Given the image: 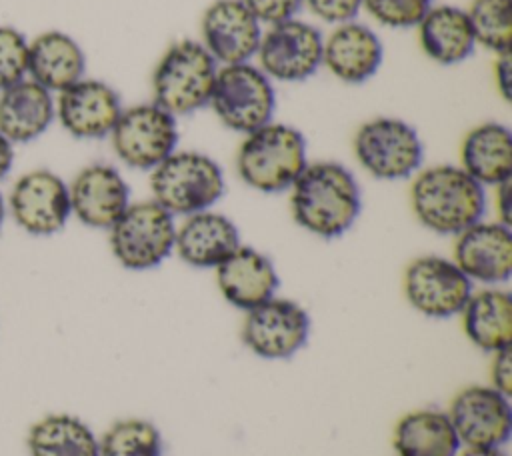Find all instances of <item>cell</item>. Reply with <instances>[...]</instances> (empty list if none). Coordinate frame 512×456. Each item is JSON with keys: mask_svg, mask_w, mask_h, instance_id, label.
<instances>
[{"mask_svg": "<svg viewBox=\"0 0 512 456\" xmlns=\"http://www.w3.org/2000/svg\"><path fill=\"white\" fill-rule=\"evenodd\" d=\"M434 0H362V8L382 26L416 28Z\"/></svg>", "mask_w": 512, "mask_h": 456, "instance_id": "obj_32", "label": "cell"}, {"mask_svg": "<svg viewBox=\"0 0 512 456\" xmlns=\"http://www.w3.org/2000/svg\"><path fill=\"white\" fill-rule=\"evenodd\" d=\"M56 118L54 94L30 78L0 92V132L12 144L42 136Z\"/></svg>", "mask_w": 512, "mask_h": 456, "instance_id": "obj_23", "label": "cell"}, {"mask_svg": "<svg viewBox=\"0 0 512 456\" xmlns=\"http://www.w3.org/2000/svg\"><path fill=\"white\" fill-rule=\"evenodd\" d=\"M490 386L500 390L502 394H512V350L502 348L498 352H492L490 362Z\"/></svg>", "mask_w": 512, "mask_h": 456, "instance_id": "obj_35", "label": "cell"}, {"mask_svg": "<svg viewBox=\"0 0 512 456\" xmlns=\"http://www.w3.org/2000/svg\"><path fill=\"white\" fill-rule=\"evenodd\" d=\"M496 188V212H498V222L510 226V180L494 186Z\"/></svg>", "mask_w": 512, "mask_h": 456, "instance_id": "obj_37", "label": "cell"}, {"mask_svg": "<svg viewBox=\"0 0 512 456\" xmlns=\"http://www.w3.org/2000/svg\"><path fill=\"white\" fill-rule=\"evenodd\" d=\"M86 54L62 30H46L28 40V78L58 94L84 78Z\"/></svg>", "mask_w": 512, "mask_h": 456, "instance_id": "obj_22", "label": "cell"}, {"mask_svg": "<svg viewBox=\"0 0 512 456\" xmlns=\"http://www.w3.org/2000/svg\"><path fill=\"white\" fill-rule=\"evenodd\" d=\"M398 456H458L460 440L444 410L418 408L406 412L394 426Z\"/></svg>", "mask_w": 512, "mask_h": 456, "instance_id": "obj_27", "label": "cell"}, {"mask_svg": "<svg viewBox=\"0 0 512 456\" xmlns=\"http://www.w3.org/2000/svg\"><path fill=\"white\" fill-rule=\"evenodd\" d=\"M176 240L174 216L158 202H130L122 216L108 228L114 258L126 270H152L172 252Z\"/></svg>", "mask_w": 512, "mask_h": 456, "instance_id": "obj_7", "label": "cell"}, {"mask_svg": "<svg viewBox=\"0 0 512 456\" xmlns=\"http://www.w3.org/2000/svg\"><path fill=\"white\" fill-rule=\"evenodd\" d=\"M288 192L294 222L324 240L344 236L362 210L356 176L334 160L308 162Z\"/></svg>", "mask_w": 512, "mask_h": 456, "instance_id": "obj_1", "label": "cell"}, {"mask_svg": "<svg viewBox=\"0 0 512 456\" xmlns=\"http://www.w3.org/2000/svg\"><path fill=\"white\" fill-rule=\"evenodd\" d=\"M410 206L430 232L456 236L484 218L486 190L460 166L436 164L412 176Z\"/></svg>", "mask_w": 512, "mask_h": 456, "instance_id": "obj_2", "label": "cell"}, {"mask_svg": "<svg viewBox=\"0 0 512 456\" xmlns=\"http://www.w3.org/2000/svg\"><path fill=\"white\" fill-rule=\"evenodd\" d=\"M176 116L158 104H134L124 108L110 132L114 154L134 170H154L178 146Z\"/></svg>", "mask_w": 512, "mask_h": 456, "instance_id": "obj_9", "label": "cell"}, {"mask_svg": "<svg viewBox=\"0 0 512 456\" xmlns=\"http://www.w3.org/2000/svg\"><path fill=\"white\" fill-rule=\"evenodd\" d=\"M14 162V144L0 132V180L10 172Z\"/></svg>", "mask_w": 512, "mask_h": 456, "instance_id": "obj_38", "label": "cell"}, {"mask_svg": "<svg viewBox=\"0 0 512 456\" xmlns=\"http://www.w3.org/2000/svg\"><path fill=\"white\" fill-rule=\"evenodd\" d=\"M238 226L222 212L202 210L176 226L174 252L192 268H216L240 246Z\"/></svg>", "mask_w": 512, "mask_h": 456, "instance_id": "obj_21", "label": "cell"}, {"mask_svg": "<svg viewBox=\"0 0 512 456\" xmlns=\"http://www.w3.org/2000/svg\"><path fill=\"white\" fill-rule=\"evenodd\" d=\"M28 78V38L14 26L0 24V92Z\"/></svg>", "mask_w": 512, "mask_h": 456, "instance_id": "obj_31", "label": "cell"}, {"mask_svg": "<svg viewBox=\"0 0 512 456\" xmlns=\"http://www.w3.org/2000/svg\"><path fill=\"white\" fill-rule=\"evenodd\" d=\"M476 44L494 54L510 52L512 0H472L466 10Z\"/></svg>", "mask_w": 512, "mask_h": 456, "instance_id": "obj_30", "label": "cell"}, {"mask_svg": "<svg viewBox=\"0 0 512 456\" xmlns=\"http://www.w3.org/2000/svg\"><path fill=\"white\" fill-rule=\"evenodd\" d=\"M460 168L476 182L498 186L512 178V132L500 122L470 128L460 144Z\"/></svg>", "mask_w": 512, "mask_h": 456, "instance_id": "obj_25", "label": "cell"}, {"mask_svg": "<svg viewBox=\"0 0 512 456\" xmlns=\"http://www.w3.org/2000/svg\"><path fill=\"white\" fill-rule=\"evenodd\" d=\"M262 32V22L242 0H214L200 20V44L218 66L252 62Z\"/></svg>", "mask_w": 512, "mask_h": 456, "instance_id": "obj_16", "label": "cell"}, {"mask_svg": "<svg viewBox=\"0 0 512 456\" xmlns=\"http://www.w3.org/2000/svg\"><path fill=\"white\" fill-rule=\"evenodd\" d=\"M218 68L196 40L170 44L152 72V102L176 118L206 108Z\"/></svg>", "mask_w": 512, "mask_h": 456, "instance_id": "obj_4", "label": "cell"}, {"mask_svg": "<svg viewBox=\"0 0 512 456\" xmlns=\"http://www.w3.org/2000/svg\"><path fill=\"white\" fill-rule=\"evenodd\" d=\"M422 52L440 66H456L474 52L476 38L464 8L432 6L416 24Z\"/></svg>", "mask_w": 512, "mask_h": 456, "instance_id": "obj_24", "label": "cell"}, {"mask_svg": "<svg viewBox=\"0 0 512 456\" xmlns=\"http://www.w3.org/2000/svg\"><path fill=\"white\" fill-rule=\"evenodd\" d=\"M356 162L376 180L412 178L424 160L416 128L400 118L378 116L358 126L352 138Z\"/></svg>", "mask_w": 512, "mask_h": 456, "instance_id": "obj_8", "label": "cell"}, {"mask_svg": "<svg viewBox=\"0 0 512 456\" xmlns=\"http://www.w3.org/2000/svg\"><path fill=\"white\" fill-rule=\"evenodd\" d=\"M28 456H98V436L78 416L52 412L26 432Z\"/></svg>", "mask_w": 512, "mask_h": 456, "instance_id": "obj_28", "label": "cell"}, {"mask_svg": "<svg viewBox=\"0 0 512 456\" xmlns=\"http://www.w3.org/2000/svg\"><path fill=\"white\" fill-rule=\"evenodd\" d=\"M322 32L300 18L268 26L256 52L258 68L274 82H304L322 66Z\"/></svg>", "mask_w": 512, "mask_h": 456, "instance_id": "obj_10", "label": "cell"}, {"mask_svg": "<svg viewBox=\"0 0 512 456\" xmlns=\"http://www.w3.org/2000/svg\"><path fill=\"white\" fill-rule=\"evenodd\" d=\"M446 414L466 448H502L512 432L510 396L490 384H472L456 392Z\"/></svg>", "mask_w": 512, "mask_h": 456, "instance_id": "obj_14", "label": "cell"}, {"mask_svg": "<svg viewBox=\"0 0 512 456\" xmlns=\"http://www.w3.org/2000/svg\"><path fill=\"white\" fill-rule=\"evenodd\" d=\"M6 212L26 234L54 236L72 216L68 182L48 168L28 170L14 180Z\"/></svg>", "mask_w": 512, "mask_h": 456, "instance_id": "obj_11", "label": "cell"}, {"mask_svg": "<svg viewBox=\"0 0 512 456\" xmlns=\"http://www.w3.org/2000/svg\"><path fill=\"white\" fill-rule=\"evenodd\" d=\"M402 290L408 304L428 318L458 316L474 292L456 262L438 254L414 258L404 270Z\"/></svg>", "mask_w": 512, "mask_h": 456, "instance_id": "obj_12", "label": "cell"}, {"mask_svg": "<svg viewBox=\"0 0 512 456\" xmlns=\"http://www.w3.org/2000/svg\"><path fill=\"white\" fill-rule=\"evenodd\" d=\"M384 62L380 36L362 22H344L324 36L322 66L344 84H364Z\"/></svg>", "mask_w": 512, "mask_h": 456, "instance_id": "obj_19", "label": "cell"}, {"mask_svg": "<svg viewBox=\"0 0 512 456\" xmlns=\"http://www.w3.org/2000/svg\"><path fill=\"white\" fill-rule=\"evenodd\" d=\"M208 106L222 126L246 136L274 120V82L252 62L220 66Z\"/></svg>", "mask_w": 512, "mask_h": 456, "instance_id": "obj_6", "label": "cell"}, {"mask_svg": "<svg viewBox=\"0 0 512 456\" xmlns=\"http://www.w3.org/2000/svg\"><path fill=\"white\" fill-rule=\"evenodd\" d=\"M466 338L484 352H498L512 344V296L498 286L472 292L462 312Z\"/></svg>", "mask_w": 512, "mask_h": 456, "instance_id": "obj_26", "label": "cell"}, {"mask_svg": "<svg viewBox=\"0 0 512 456\" xmlns=\"http://www.w3.org/2000/svg\"><path fill=\"white\" fill-rule=\"evenodd\" d=\"M150 172L152 200L174 218L210 210L226 192L220 164L204 152L176 150Z\"/></svg>", "mask_w": 512, "mask_h": 456, "instance_id": "obj_5", "label": "cell"}, {"mask_svg": "<svg viewBox=\"0 0 512 456\" xmlns=\"http://www.w3.org/2000/svg\"><path fill=\"white\" fill-rule=\"evenodd\" d=\"M458 456H508L502 448H466Z\"/></svg>", "mask_w": 512, "mask_h": 456, "instance_id": "obj_39", "label": "cell"}, {"mask_svg": "<svg viewBox=\"0 0 512 456\" xmlns=\"http://www.w3.org/2000/svg\"><path fill=\"white\" fill-rule=\"evenodd\" d=\"M510 52L496 54L494 60V84L504 100H510Z\"/></svg>", "mask_w": 512, "mask_h": 456, "instance_id": "obj_36", "label": "cell"}, {"mask_svg": "<svg viewBox=\"0 0 512 456\" xmlns=\"http://www.w3.org/2000/svg\"><path fill=\"white\" fill-rule=\"evenodd\" d=\"M308 164L304 134L284 122H268L244 136L236 152L240 180L258 192L278 194L290 190Z\"/></svg>", "mask_w": 512, "mask_h": 456, "instance_id": "obj_3", "label": "cell"}, {"mask_svg": "<svg viewBox=\"0 0 512 456\" xmlns=\"http://www.w3.org/2000/svg\"><path fill=\"white\" fill-rule=\"evenodd\" d=\"M98 456H162V434L144 418H122L98 438Z\"/></svg>", "mask_w": 512, "mask_h": 456, "instance_id": "obj_29", "label": "cell"}, {"mask_svg": "<svg viewBox=\"0 0 512 456\" xmlns=\"http://www.w3.org/2000/svg\"><path fill=\"white\" fill-rule=\"evenodd\" d=\"M304 6L326 24H344L356 20L362 10V0H304Z\"/></svg>", "mask_w": 512, "mask_h": 456, "instance_id": "obj_33", "label": "cell"}, {"mask_svg": "<svg viewBox=\"0 0 512 456\" xmlns=\"http://www.w3.org/2000/svg\"><path fill=\"white\" fill-rule=\"evenodd\" d=\"M262 24H278L296 18L304 0H242Z\"/></svg>", "mask_w": 512, "mask_h": 456, "instance_id": "obj_34", "label": "cell"}, {"mask_svg": "<svg viewBox=\"0 0 512 456\" xmlns=\"http://www.w3.org/2000/svg\"><path fill=\"white\" fill-rule=\"evenodd\" d=\"M310 336V316L290 298H270L246 312L242 324L244 346L264 360L294 356Z\"/></svg>", "mask_w": 512, "mask_h": 456, "instance_id": "obj_13", "label": "cell"}, {"mask_svg": "<svg viewBox=\"0 0 512 456\" xmlns=\"http://www.w3.org/2000/svg\"><path fill=\"white\" fill-rule=\"evenodd\" d=\"M70 210L88 228L108 230L130 206V186L118 168L104 162L84 166L68 182Z\"/></svg>", "mask_w": 512, "mask_h": 456, "instance_id": "obj_17", "label": "cell"}, {"mask_svg": "<svg viewBox=\"0 0 512 456\" xmlns=\"http://www.w3.org/2000/svg\"><path fill=\"white\" fill-rule=\"evenodd\" d=\"M54 108L60 126L80 140L110 136L124 110L120 94L108 82L86 76L58 92Z\"/></svg>", "mask_w": 512, "mask_h": 456, "instance_id": "obj_15", "label": "cell"}, {"mask_svg": "<svg viewBox=\"0 0 512 456\" xmlns=\"http://www.w3.org/2000/svg\"><path fill=\"white\" fill-rule=\"evenodd\" d=\"M214 270L224 300L244 312L274 298L280 286L274 262L264 252L244 244Z\"/></svg>", "mask_w": 512, "mask_h": 456, "instance_id": "obj_20", "label": "cell"}, {"mask_svg": "<svg viewBox=\"0 0 512 456\" xmlns=\"http://www.w3.org/2000/svg\"><path fill=\"white\" fill-rule=\"evenodd\" d=\"M6 200H4V196L0 194V230H2V226H4V220H6Z\"/></svg>", "mask_w": 512, "mask_h": 456, "instance_id": "obj_40", "label": "cell"}, {"mask_svg": "<svg viewBox=\"0 0 512 456\" xmlns=\"http://www.w3.org/2000/svg\"><path fill=\"white\" fill-rule=\"evenodd\" d=\"M452 260L472 280L484 286L508 282L512 274V230L498 220H480L454 236Z\"/></svg>", "mask_w": 512, "mask_h": 456, "instance_id": "obj_18", "label": "cell"}]
</instances>
